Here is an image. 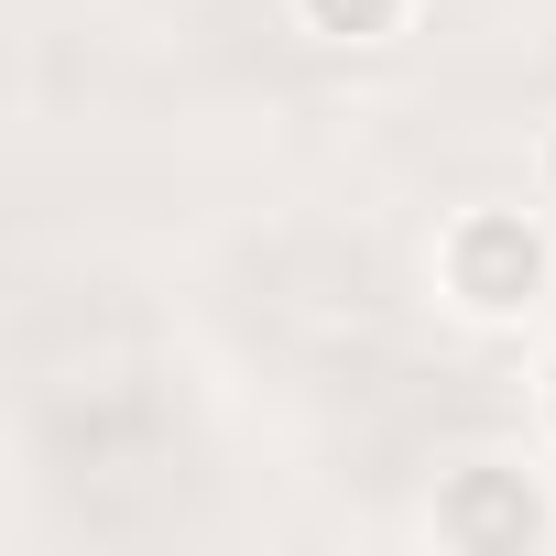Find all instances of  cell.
Here are the masks:
<instances>
[{
	"label": "cell",
	"mask_w": 556,
	"mask_h": 556,
	"mask_svg": "<svg viewBox=\"0 0 556 556\" xmlns=\"http://www.w3.org/2000/svg\"><path fill=\"white\" fill-rule=\"evenodd\" d=\"M545 197H556V131H545Z\"/></svg>",
	"instance_id": "obj_4"
},
{
	"label": "cell",
	"mask_w": 556,
	"mask_h": 556,
	"mask_svg": "<svg viewBox=\"0 0 556 556\" xmlns=\"http://www.w3.org/2000/svg\"><path fill=\"white\" fill-rule=\"evenodd\" d=\"M545 426H556V361H545Z\"/></svg>",
	"instance_id": "obj_5"
},
{
	"label": "cell",
	"mask_w": 556,
	"mask_h": 556,
	"mask_svg": "<svg viewBox=\"0 0 556 556\" xmlns=\"http://www.w3.org/2000/svg\"><path fill=\"white\" fill-rule=\"evenodd\" d=\"M404 12H415V0H295V23L328 34V45H382Z\"/></svg>",
	"instance_id": "obj_3"
},
{
	"label": "cell",
	"mask_w": 556,
	"mask_h": 556,
	"mask_svg": "<svg viewBox=\"0 0 556 556\" xmlns=\"http://www.w3.org/2000/svg\"><path fill=\"white\" fill-rule=\"evenodd\" d=\"M545 534H556V502L534 491V469H502V458L447 469V491H437V545H458V556H523V545H545Z\"/></svg>",
	"instance_id": "obj_2"
},
{
	"label": "cell",
	"mask_w": 556,
	"mask_h": 556,
	"mask_svg": "<svg viewBox=\"0 0 556 556\" xmlns=\"http://www.w3.org/2000/svg\"><path fill=\"white\" fill-rule=\"evenodd\" d=\"M437 273H447V295H458L469 317H523V306H545L556 251H545V229H534L523 207H469V218L447 229Z\"/></svg>",
	"instance_id": "obj_1"
}]
</instances>
